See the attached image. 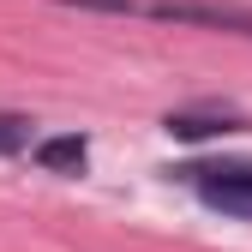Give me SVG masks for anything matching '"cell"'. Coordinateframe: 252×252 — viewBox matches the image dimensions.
<instances>
[{"label": "cell", "mask_w": 252, "mask_h": 252, "mask_svg": "<svg viewBox=\"0 0 252 252\" xmlns=\"http://www.w3.org/2000/svg\"><path fill=\"white\" fill-rule=\"evenodd\" d=\"M162 126H168L174 138H192V144H198V138H222V132H246L252 120H246L240 108H222V102H204V108H168V114H162Z\"/></svg>", "instance_id": "cell-3"}, {"label": "cell", "mask_w": 252, "mask_h": 252, "mask_svg": "<svg viewBox=\"0 0 252 252\" xmlns=\"http://www.w3.org/2000/svg\"><path fill=\"white\" fill-rule=\"evenodd\" d=\"M36 162H42L48 174H84V162H90V144H84L78 132L42 138V144H36Z\"/></svg>", "instance_id": "cell-4"}, {"label": "cell", "mask_w": 252, "mask_h": 252, "mask_svg": "<svg viewBox=\"0 0 252 252\" xmlns=\"http://www.w3.org/2000/svg\"><path fill=\"white\" fill-rule=\"evenodd\" d=\"M78 12H120V18H156V24H192V30H228L252 36V6L240 0H60Z\"/></svg>", "instance_id": "cell-1"}, {"label": "cell", "mask_w": 252, "mask_h": 252, "mask_svg": "<svg viewBox=\"0 0 252 252\" xmlns=\"http://www.w3.org/2000/svg\"><path fill=\"white\" fill-rule=\"evenodd\" d=\"M30 144V120L24 114H0V156H12Z\"/></svg>", "instance_id": "cell-5"}, {"label": "cell", "mask_w": 252, "mask_h": 252, "mask_svg": "<svg viewBox=\"0 0 252 252\" xmlns=\"http://www.w3.org/2000/svg\"><path fill=\"white\" fill-rule=\"evenodd\" d=\"M180 186H192V192L222 210V216H240V222H252V156H222V162H180L168 168Z\"/></svg>", "instance_id": "cell-2"}]
</instances>
